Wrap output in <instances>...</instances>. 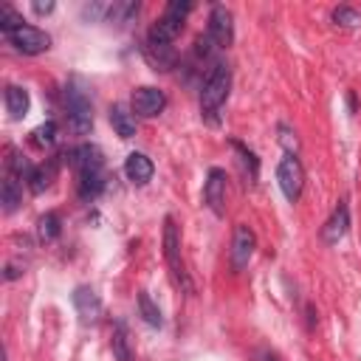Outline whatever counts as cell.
I'll return each mask as SVG.
<instances>
[{"label":"cell","instance_id":"obj_20","mask_svg":"<svg viewBox=\"0 0 361 361\" xmlns=\"http://www.w3.org/2000/svg\"><path fill=\"white\" fill-rule=\"evenodd\" d=\"M110 350H113L116 361H133V347H130V336H127L124 322H116V330H113V338H110Z\"/></svg>","mask_w":361,"mask_h":361},{"label":"cell","instance_id":"obj_24","mask_svg":"<svg viewBox=\"0 0 361 361\" xmlns=\"http://www.w3.org/2000/svg\"><path fill=\"white\" fill-rule=\"evenodd\" d=\"M231 147H234V152L240 155V164L245 166V172H248V178H251V183L259 178V161H257V155L245 147V144H240V141H231Z\"/></svg>","mask_w":361,"mask_h":361},{"label":"cell","instance_id":"obj_7","mask_svg":"<svg viewBox=\"0 0 361 361\" xmlns=\"http://www.w3.org/2000/svg\"><path fill=\"white\" fill-rule=\"evenodd\" d=\"M206 34L212 37V42H214L217 48H228V45H231V39H234V17H231V11H228L226 6H220V3L212 6Z\"/></svg>","mask_w":361,"mask_h":361},{"label":"cell","instance_id":"obj_18","mask_svg":"<svg viewBox=\"0 0 361 361\" xmlns=\"http://www.w3.org/2000/svg\"><path fill=\"white\" fill-rule=\"evenodd\" d=\"M0 203H3V212H6V214H11V212L20 209V203H23V186H20V178H14V175L6 172L3 186H0Z\"/></svg>","mask_w":361,"mask_h":361},{"label":"cell","instance_id":"obj_17","mask_svg":"<svg viewBox=\"0 0 361 361\" xmlns=\"http://www.w3.org/2000/svg\"><path fill=\"white\" fill-rule=\"evenodd\" d=\"M59 158H62V155L51 158V161L42 164V166H34V172H31V178H28V186H31L34 195H39V192H45V189L51 186V180H54L56 172H59Z\"/></svg>","mask_w":361,"mask_h":361},{"label":"cell","instance_id":"obj_5","mask_svg":"<svg viewBox=\"0 0 361 361\" xmlns=\"http://www.w3.org/2000/svg\"><path fill=\"white\" fill-rule=\"evenodd\" d=\"M3 37L8 39V45L14 51H20L25 56H37V54H45L51 48V37L42 28L28 25V23L20 25V28H14V31H8V34H3Z\"/></svg>","mask_w":361,"mask_h":361},{"label":"cell","instance_id":"obj_9","mask_svg":"<svg viewBox=\"0 0 361 361\" xmlns=\"http://www.w3.org/2000/svg\"><path fill=\"white\" fill-rule=\"evenodd\" d=\"M254 248H257L254 231L245 223H240L234 228V240H231V268L234 271H245L248 262H251V257H254Z\"/></svg>","mask_w":361,"mask_h":361},{"label":"cell","instance_id":"obj_19","mask_svg":"<svg viewBox=\"0 0 361 361\" xmlns=\"http://www.w3.org/2000/svg\"><path fill=\"white\" fill-rule=\"evenodd\" d=\"M110 124H113V130H116V135L118 138H133L135 135V116L127 110V107H121V104H113L110 107Z\"/></svg>","mask_w":361,"mask_h":361},{"label":"cell","instance_id":"obj_22","mask_svg":"<svg viewBox=\"0 0 361 361\" xmlns=\"http://www.w3.org/2000/svg\"><path fill=\"white\" fill-rule=\"evenodd\" d=\"M138 313H141V319H144L149 327H161V324H164L161 307L152 302V296H149L147 290H138Z\"/></svg>","mask_w":361,"mask_h":361},{"label":"cell","instance_id":"obj_23","mask_svg":"<svg viewBox=\"0 0 361 361\" xmlns=\"http://www.w3.org/2000/svg\"><path fill=\"white\" fill-rule=\"evenodd\" d=\"M59 231H62V220H59V214H56V212H45V214L39 217V223H37V234H39V240H42V243H51V240L59 237Z\"/></svg>","mask_w":361,"mask_h":361},{"label":"cell","instance_id":"obj_16","mask_svg":"<svg viewBox=\"0 0 361 361\" xmlns=\"http://www.w3.org/2000/svg\"><path fill=\"white\" fill-rule=\"evenodd\" d=\"M3 102H6V113H8L14 121L25 118V113H28V107H31L28 90L20 87V85H6V90H3Z\"/></svg>","mask_w":361,"mask_h":361},{"label":"cell","instance_id":"obj_14","mask_svg":"<svg viewBox=\"0 0 361 361\" xmlns=\"http://www.w3.org/2000/svg\"><path fill=\"white\" fill-rule=\"evenodd\" d=\"M73 307H76V313H79V319H82L85 324H90V322H96V319L102 316V299H99V293H96L93 288H87V285H79V288L73 290Z\"/></svg>","mask_w":361,"mask_h":361},{"label":"cell","instance_id":"obj_3","mask_svg":"<svg viewBox=\"0 0 361 361\" xmlns=\"http://www.w3.org/2000/svg\"><path fill=\"white\" fill-rule=\"evenodd\" d=\"M164 259L169 265V274L175 279V285L186 293H192V279L186 274V265H183V257H180V231L175 226V217H164Z\"/></svg>","mask_w":361,"mask_h":361},{"label":"cell","instance_id":"obj_29","mask_svg":"<svg viewBox=\"0 0 361 361\" xmlns=\"http://www.w3.org/2000/svg\"><path fill=\"white\" fill-rule=\"evenodd\" d=\"M34 11H37V14H51V11H54V3H51V0H48V3H39V0H37V3H34Z\"/></svg>","mask_w":361,"mask_h":361},{"label":"cell","instance_id":"obj_8","mask_svg":"<svg viewBox=\"0 0 361 361\" xmlns=\"http://www.w3.org/2000/svg\"><path fill=\"white\" fill-rule=\"evenodd\" d=\"M226 172L220 169V166H212L209 169V175H206V183H203V200H206V206L217 214V217H223L226 214Z\"/></svg>","mask_w":361,"mask_h":361},{"label":"cell","instance_id":"obj_13","mask_svg":"<svg viewBox=\"0 0 361 361\" xmlns=\"http://www.w3.org/2000/svg\"><path fill=\"white\" fill-rule=\"evenodd\" d=\"M347 231H350V209H347V203L341 200V203L333 209V214L327 217V223L322 226V240H324L327 245H338V243L347 237Z\"/></svg>","mask_w":361,"mask_h":361},{"label":"cell","instance_id":"obj_12","mask_svg":"<svg viewBox=\"0 0 361 361\" xmlns=\"http://www.w3.org/2000/svg\"><path fill=\"white\" fill-rule=\"evenodd\" d=\"M141 51H144V59L149 62L152 71H169V68H175V62H178V54H175L172 42H161V39L147 37Z\"/></svg>","mask_w":361,"mask_h":361},{"label":"cell","instance_id":"obj_2","mask_svg":"<svg viewBox=\"0 0 361 361\" xmlns=\"http://www.w3.org/2000/svg\"><path fill=\"white\" fill-rule=\"evenodd\" d=\"M65 110H68V127L76 135H87L93 127V104L90 93L82 76H71L65 85Z\"/></svg>","mask_w":361,"mask_h":361},{"label":"cell","instance_id":"obj_28","mask_svg":"<svg viewBox=\"0 0 361 361\" xmlns=\"http://www.w3.org/2000/svg\"><path fill=\"white\" fill-rule=\"evenodd\" d=\"M254 358L257 361H282V355L276 350H271V347H257L254 350Z\"/></svg>","mask_w":361,"mask_h":361},{"label":"cell","instance_id":"obj_11","mask_svg":"<svg viewBox=\"0 0 361 361\" xmlns=\"http://www.w3.org/2000/svg\"><path fill=\"white\" fill-rule=\"evenodd\" d=\"M71 166L76 169V175H93V172H104V158L102 149L93 144H79L76 149L68 152Z\"/></svg>","mask_w":361,"mask_h":361},{"label":"cell","instance_id":"obj_10","mask_svg":"<svg viewBox=\"0 0 361 361\" xmlns=\"http://www.w3.org/2000/svg\"><path fill=\"white\" fill-rule=\"evenodd\" d=\"M164 107H166L164 90H158V87H152V85H144V87H135V90H133V113H135V116L155 118Z\"/></svg>","mask_w":361,"mask_h":361},{"label":"cell","instance_id":"obj_6","mask_svg":"<svg viewBox=\"0 0 361 361\" xmlns=\"http://www.w3.org/2000/svg\"><path fill=\"white\" fill-rule=\"evenodd\" d=\"M276 180H279V189L282 195L296 203L302 197V189H305V169H302V161L293 155V152H285V158L279 161L276 166Z\"/></svg>","mask_w":361,"mask_h":361},{"label":"cell","instance_id":"obj_21","mask_svg":"<svg viewBox=\"0 0 361 361\" xmlns=\"http://www.w3.org/2000/svg\"><path fill=\"white\" fill-rule=\"evenodd\" d=\"M79 180V197L82 200H96L104 189V172H93V175H76Z\"/></svg>","mask_w":361,"mask_h":361},{"label":"cell","instance_id":"obj_26","mask_svg":"<svg viewBox=\"0 0 361 361\" xmlns=\"http://www.w3.org/2000/svg\"><path fill=\"white\" fill-rule=\"evenodd\" d=\"M54 141H56V124H54V121H45V124H39V127L34 130V144L48 147V144H54Z\"/></svg>","mask_w":361,"mask_h":361},{"label":"cell","instance_id":"obj_27","mask_svg":"<svg viewBox=\"0 0 361 361\" xmlns=\"http://www.w3.org/2000/svg\"><path fill=\"white\" fill-rule=\"evenodd\" d=\"M333 23H336V25H358V23H361V17H358L353 8L338 6V8H333Z\"/></svg>","mask_w":361,"mask_h":361},{"label":"cell","instance_id":"obj_4","mask_svg":"<svg viewBox=\"0 0 361 361\" xmlns=\"http://www.w3.org/2000/svg\"><path fill=\"white\" fill-rule=\"evenodd\" d=\"M189 11H192V3H189V0H169L166 8H164V14L152 23V28H149L147 37L161 39V42H172V39L180 34L183 20H186Z\"/></svg>","mask_w":361,"mask_h":361},{"label":"cell","instance_id":"obj_25","mask_svg":"<svg viewBox=\"0 0 361 361\" xmlns=\"http://www.w3.org/2000/svg\"><path fill=\"white\" fill-rule=\"evenodd\" d=\"M20 25H25L23 14H17L11 6H3V8H0V31L8 34V31H14V28H20Z\"/></svg>","mask_w":361,"mask_h":361},{"label":"cell","instance_id":"obj_15","mask_svg":"<svg viewBox=\"0 0 361 361\" xmlns=\"http://www.w3.org/2000/svg\"><path fill=\"white\" fill-rule=\"evenodd\" d=\"M152 161L144 155V152H130L127 158H124V175H127V180H133L135 186H144L149 178H152Z\"/></svg>","mask_w":361,"mask_h":361},{"label":"cell","instance_id":"obj_1","mask_svg":"<svg viewBox=\"0 0 361 361\" xmlns=\"http://www.w3.org/2000/svg\"><path fill=\"white\" fill-rule=\"evenodd\" d=\"M228 90H231V68L226 62H214V68L209 71L200 87V116L209 124H217V116L228 99Z\"/></svg>","mask_w":361,"mask_h":361}]
</instances>
